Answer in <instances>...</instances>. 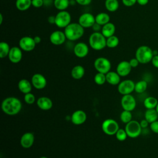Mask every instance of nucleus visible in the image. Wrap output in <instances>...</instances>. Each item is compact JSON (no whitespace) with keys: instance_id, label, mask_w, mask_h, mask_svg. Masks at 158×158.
Segmentation results:
<instances>
[{"instance_id":"09e8293b","label":"nucleus","mask_w":158,"mask_h":158,"mask_svg":"<svg viewBox=\"0 0 158 158\" xmlns=\"http://www.w3.org/2000/svg\"><path fill=\"white\" fill-rule=\"evenodd\" d=\"M33 39H34V41H35V42L36 44L40 43L41 42V37H40L39 36H35L33 38Z\"/></svg>"},{"instance_id":"b1692460","label":"nucleus","mask_w":158,"mask_h":158,"mask_svg":"<svg viewBox=\"0 0 158 158\" xmlns=\"http://www.w3.org/2000/svg\"><path fill=\"white\" fill-rule=\"evenodd\" d=\"M85 75V69L80 65H77L73 67L71 71L72 78L76 80L81 79Z\"/></svg>"},{"instance_id":"4be33fe9","label":"nucleus","mask_w":158,"mask_h":158,"mask_svg":"<svg viewBox=\"0 0 158 158\" xmlns=\"http://www.w3.org/2000/svg\"><path fill=\"white\" fill-rule=\"evenodd\" d=\"M106 81L112 85H118L120 82V76L117 72L109 71L106 74Z\"/></svg>"},{"instance_id":"49530a36","label":"nucleus","mask_w":158,"mask_h":158,"mask_svg":"<svg viewBox=\"0 0 158 158\" xmlns=\"http://www.w3.org/2000/svg\"><path fill=\"white\" fill-rule=\"evenodd\" d=\"M48 22L51 24H55V16L50 15L48 17Z\"/></svg>"},{"instance_id":"dca6fc26","label":"nucleus","mask_w":158,"mask_h":158,"mask_svg":"<svg viewBox=\"0 0 158 158\" xmlns=\"http://www.w3.org/2000/svg\"><path fill=\"white\" fill-rule=\"evenodd\" d=\"M8 57L11 62L14 64L19 63L22 58V52L20 48L17 46L12 47L10 49Z\"/></svg>"},{"instance_id":"aec40b11","label":"nucleus","mask_w":158,"mask_h":158,"mask_svg":"<svg viewBox=\"0 0 158 158\" xmlns=\"http://www.w3.org/2000/svg\"><path fill=\"white\" fill-rule=\"evenodd\" d=\"M38 107L41 110H48L52 108V101L49 98L46 96H41L36 101Z\"/></svg>"},{"instance_id":"bb28decb","label":"nucleus","mask_w":158,"mask_h":158,"mask_svg":"<svg viewBox=\"0 0 158 158\" xmlns=\"http://www.w3.org/2000/svg\"><path fill=\"white\" fill-rule=\"evenodd\" d=\"M31 5V0H16L15 6L20 11L28 10Z\"/></svg>"},{"instance_id":"423d86ee","label":"nucleus","mask_w":158,"mask_h":158,"mask_svg":"<svg viewBox=\"0 0 158 158\" xmlns=\"http://www.w3.org/2000/svg\"><path fill=\"white\" fill-rule=\"evenodd\" d=\"M125 130L128 137L135 138L140 135L142 128L139 122L136 120H132L126 124Z\"/></svg>"},{"instance_id":"7c9ffc66","label":"nucleus","mask_w":158,"mask_h":158,"mask_svg":"<svg viewBox=\"0 0 158 158\" xmlns=\"http://www.w3.org/2000/svg\"><path fill=\"white\" fill-rule=\"evenodd\" d=\"M10 49V48L7 43L5 41L1 42L0 43V57L4 58L8 56Z\"/></svg>"},{"instance_id":"4468645a","label":"nucleus","mask_w":158,"mask_h":158,"mask_svg":"<svg viewBox=\"0 0 158 158\" xmlns=\"http://www.w3.org/2000/svg\"><path fill=\"white\" fill-rule=\"evenodd\" d=\"M31 84L36 89H41L46 87L47 81L42 74L35 73L31 77Z\"/></svg>"},{"instance_id":"f8f14e48","label":"nucleus","mask_w":158,"mask_h":158,"mask_svg":"<svg viewBox=\"0 0 158 158\" xmlns=\"http://www.w3.org/2000/svg\"><path fill=\"white\" fill-rule=\"evenodd\" d=\"M95 22V17H94L93 14L89 12L82 14L78 19V23L84 28L92 27Z\"/></svg>"},{"instance_id":"7ed1b4c3","label":"nucleus","mask_w":158,"mask_h":158,"mask_svg":"<svg viewBox=\"0 0 158 158\" xmlns=\"http://www.w3.org/2000/svg\"><path fill=\"white\" fill-rule=\"evenodd\" d=\"M88 41L90 47L96 51L102 50L106 46V38L99 31L92 33Z\"/></svg>"},{"instance_id":"f704fd0d","label":"nucleus","mask_w":158,"mask_h":158,"mask_svg":"<svg viewBox=\"0 0 158 158\" xmlns=\"http://www.w3.org/2000/svg\"><path fill=\"white\" fill-rule=\"evenodd\" d=\"M94 80L97 85H102L104 84L105 82L106 81V74L101 72H98L94 77Z\"/></svg>"},{"instance_id":"393cba45","label":"nucleus","mask_w":158,"mask_h":158,"mask_svg":"<svg viewBox=\"0 0 158 158\" xmlns=\"http://www.w3.org/2000/svg\"><path fill=\"white\" fill-rule=\"evenodd\" d=\"M144 118L149 123L157 120L158 118V113L156 109H147L144 113Z\"/></svg>"},{"instance_id":"c9c22d12","label":"nucleus","mask_w":158,"mask_h":158,"mask_svg":"<svg viewBox=\"0 0 158 158\" xmlns=\"http://www.w3.org/2000/svg\"><path fill=\"white\" fill-rule=\"evenodd\" d=\"M115 136L118 141H123L127 139L128 135L125 130L122 128H119L115 133Z\"/></svg>"},{"instance_id":"79ce46f5","label":"nucleus","mask_w":158,"mask_h":158,"mask_svg":"<svg viewBox=\"0 0 158 158\" xmlns=\"http://www.w3.org/2000/svg\"><path fill=\"white\" fill-rule=\"evenodd\" d=\"M75 1L77 4L81 6H87L91 2L92 0H75Z\"/></svg>"},{"instance_id":"6ab92c4d","label":"nucleus","mask_w":158,"mask_h":158,"mask_svg":"<svg viewBox=\"0 0 158 158\" xmlns=\"http://www.w3.org/2000/svg\"><path fill=\"white\" fill-rule=\"evenodd\" d=\"M35 141L34 135L31 132L25 133L20 138V144L24 148H31Z\"/></svg>"},{"instance_id":"6e6552de","label":"nucleus","mask_w":158,"mask_h":158,"mask_svg":"<svg viewBox=\"0 0 158 158\" xmlns=\"http://www.w3.org/2000/svg\"><path fill=\"white\" fill-rule=\"evenodd\" d=\"M102 130L104 133L108 135H115L116 132L119 129L118 123L114 119H106L102 123Z\"/></svg>"},{"instance_id":"a19ab883","label":"nucleus","mask_w":158,"mask_h":158,"mask_svg":"<svg viewBox=\"0 0 158 158\" xmlns=\"http://www.w3.org/2000/svg\"><path fill=\"white\" fill-rule=\"evenodd\" d=\"M129 63H130V65H131V67L132 68H135V67H136L139 65V64L138 60L136 57H135V58H132V59H131L129 60Z\"/></svg>"},{"instance_id":"37998d69","label":"nucleus","mask_w":158,"mask_h":158,"mask_svg":"<svg viewBox=\"0 0 158 158\" xmlns=\"http://www.w3.org/2000/svg\"><path fill=\"white\" fill-rule=\"evenodd\" d=\"M152 64L153 65V66L156 68L158 69V54L157 55H154L152 59L151 60Z\"/></svg>"},{"instance_id":"0eeeda50","label":"nucleus","mask_w":158,"mask_h":158,"mask_svg":"<svg viewBox=\"0 0 158 158\" xmlns=\"http://www.w3.org/2000/svg\"><path fill=\"white\" fill-rule=\"evenodd\" d=\"M94 67L98 72L106 74L110 70L111 63L107 58L99 57L95 59L94 62Z\"/></svg>"},{"instance_id":"a878e982","label":"nucleus","mask_w":158,"mask_h":158,"mask_svg":"<svg viewBox=\"0 0 158 158\" xmlns=\"http://www.w3.org/2000/svg\"><path fill=\"white\" fill-rule=\"evenodd\" d=\"M96 23L102 26L110 21V16L106 12H100L95 16Z\"/></svg>"},{"instance_id":"8fccbe9b","label":"nucleus","mask_w":158,"mask_h":158,"mask_svg":"<svg viewBox=\"0 0 158 158\" xmlns=\"http://www.w3.org/2000/svg\"><path fill=\"white\" fill-rule=\"evenodd\" d=\"M2 20H3V17H2V14H0V24L1 25L2 23Z\"/></svg>"},{"instance_id":"9b49d317","label":"nucleus","mask_w":158,"mask_h":158,"mask_svg":"<svg viewBox=\"0 0 158 158\" xmlns=\"http://www.w3.org/2000/svg\"><path fill=\"white\" fill-rule=\"evenodd\" d=\"M36 44L33 38L28 36L21 38L19 42V45L20 49L27 52L33 51L35 49Z\"/></svg>"},{"instance_id":"de8ad7c7","label":"nucleus","mask_w":158,"mask_h":158,"mask_svg":"<svg viewBox=\"0 0 158 158\" xmlns=\"http://www.w3.org/2000/svg\"><path fill=\"white\" fill-rule=\"evenodd\" d=\"M149 0H137V3L141 6L146 5L148 3Z\"/></svg>"},{"instance_id":"473e14b6","label":"nucleus","mask_w":158,"mask_h":158,"mask_svg":"<svg viewBox=\"0 0 158 158\" xmlns=\"http://www.w3.org/2000/svg\"><path fill=\"white\" fill-rule=\"evenodd\" d=\"M148 87V83L145 80H140L135 83V91L137 93H142L144 92Z\"/></svg>"},{"instance_id":"a18cd8bd","label":"nucleus","mask_w":158,"mask_h":158,"mask_svg":"<svg viewBox=\"0 0 158 158\" xmlns=\"http://www.w3.org/2000/svg\"><path fill=\"white\" fill-rule=\"evenodd\" d=\"M139 123H140V125H141V127L142 128H146V127L148 126L149 123L145 118L143 119V120H142Z\"/></svg>"},{"instance_id":"58836bf2","label":"nucleus","mask_w":158,"mask_h":158,"mask_svg":"<svg viewBox=\"0 0 158 158\" xmlns=\"http://www.w3.org/2000/svg\"><path fill=\"white\" fill-rule=\"evenodd\" d=\"M43 4V0H31V5L36 8L41 7Z\"/></svg>"},{"instance_id":"2eb2a0df","label":"nucleus","mask_w":158,"mask_h":158,"mask_svg":"<svg viewBox=\"0 0 158 158\" xmlns=\"http://www.w3.org/2000/svg\"><path fill=\"white\" fill-rule=\"evenodd\" d=\"M89 52L88 45L83 42L77 43L73 48V52L75 55L79 58H83L86 57Z\"/></svg>"},{"instance_id":"20e7f679","label":"nucleus","mask_w":158,"mask_h":158,"mask_svg":"<svg viewBox=\"0 0 158 158\" xmlns=\"http://www.w3.org/2000/svg\"><path fill=\"white\" fill-rule=\"evenodd\" d=\"M154 56L153 51L148 46L143 45L138 47L135 52V57L141 64H148L151 62Z\"/></svg>"},{"instance_id":"2f4dec72","label":"nucleus","mask_w":158,"mask_h":158,"mask_svg":"<svg viewBox=\"0 0 158 158\" xmlns=\"http://www.w3.org/2000/svg\"><path fill=\"white\" fill-rule=\"evenodd\" d=\"M119 44V39L117 36L112 35L106 39V46L109 48H114Z\"/></svg>"},{"instance_id":"39448f33","label":"nucleus","mask_w":158,"mask_h":158,"mask_svg":"<svg viewBox=\"0 0 158 158\" xmlns=\"http://www.w3.org/2000/svg\"><path fill=\"white\" fill-rule=\"evenodd\" d=\"M71 15L70 13L66 10H59L55 15V25L60 28H65L70 23Z\"/></svg>"},{"instance_id":"603ef678","label":"nucleus","mask_w":158,"mask_h":158,"mask_svg":"<svg viewBox=\"0 0 158 158\" xmlns=\"http://www.w3.org/2000/svg\"><path fill=\"white\" fill-rule=\"evenodd\" d=\"M40 158H48L47 157H45V156H42V157H40Z\"/></svg>"},{"instance_id":"5701e85b","label":"nucleus","mask_w":158,"mask_h":158,"mask_svg":"<svg viewBox=\"0 0 158 158\" xmlns=\"http://www.w3.org/2000/svg\"><path fill=\"white\" fill-rule=\"evenodd\" d=\"M19 89L24 94L30 93L31 90V84L27 79H22L18 83Z\"/></svg>"},{"instance_id":"f257e3e1","label":"nucleus","mask_w":158,"mask_h":158,"mask_svg":"<svg viewBox=\"0 0 158 158\" xmlns=\"http://www.w3.org/2000/svg\"><path fill=\"white\" fill-rule=\"evenodd\" d=\"M22 104L21 101L17 98L10 96L4 99L1 104L2 111L9 115H16L22 109Z\"/></svg>"},{"instance_id":"f3484780","label":"nucleus","mask_w":158,"mask_h":158,"mask_svg":"<svg viewBox=\"0 0 158 158\" xmlns=\"http://www.w3.org/2000/svg\"><path fill=\"white\" fill-rule=\"evenodd\" d=\"M132 67H131L129 61L123 60L120 62L116 68V72L120 77H126L131 72Z\"/></svg>"},{"instance_id":"c03bdc74","label":"nucleus","mask_w":158,"mask_h":158,"mask_svg":"<svg viewBox=\"0 0 158 158\" xmlns=\"http://www.w3.org/2000/svg\"><path fill=\"white\" fill-rule=\"evenodd\" d=\"M92 28H93V30L96 31V32H98V31H99V30H101V28H102V26L100 25L99 24L95 22V23L92 26Z\"/></svg>"},{"instance_id":"ddd939ff","label":"nucleus","mask_w":158,"mask_h":158,"mask_svg":"<svg viewBox=\"0 0 158 158\" xmlns=\"http://www.w3.org/2000/svg\"><path fill=\"white\" fill-rule=\"evenodd\" d=\"M66 39L67 38L64 32L60 30L53 31L49 36L50 42L52 44L56 46L62 44L65 41Z\"/></svg>"},{"instance_id":"412c9836","label":"nucleus","mask_w":158,"mask_h":158,"mask_svg":"<svg viewBox=\"0 0 158 158\" xmlns=\"http://www.w3.org/2000/svg\"><path fill=\"white\" fill-rule=\"evenodd\" d=\"M115 31V25L111 22H108L107 23L102 26L101 30V33L106 37L109 38L112 35H114Z\"/></svg>"},{"instance_id":"c756f323","label":"nucleus","mask_w":158,"mask_h":158,"mask_svg":"<svg viewBox=\"0 0 158 158\" xmlns=\"http://www.w3.org/2000/svg\"><path fill=\"white\" fill-rule=\"evenodd\" d=\"M69 0H54V7L59 10H64L69 6Z\"/></svg>"},{"instance_id":"cd10ccee","label":"nucleus","mask_w":158,"mask_h":158,"mask_svg":"<svg viewBox=\"0 0 158 158\" xmlns=\"http://www.w3.org/2000/svg\"><path fill=\"white\" fill-rule=\"evenodd\" d=\"M157 104H158L157 99L153 96H148L146 98L143 102L144 106L147 109H156Z\"/></svg>"},{"instance_id":"ea45409f","label":"nucleus","mask_w":158,"mask_h":158,"mask_svg":"<svg viewBox=\"0 0 158 158\" xmlns=\"http://www.w3.org/2000/svg\"><path fill=\"white\" fill-rule=\"evenodd\" d=\"M123 5L127 7H131L137 2V0H122Z\"/></svg>"},{"instance_id":"a211bd4d","label":"nucleus","mask_w":158,"mask_h":158,"mask_svg":"<svg viewBox=\"0 0 158 158\" xmlns=\"http://www.w3.org/2000/svg\"><path fill=\"white\" fill-rule=\"evenodd\" d=\"M86 118V114L83 110H77L71 115V121L74 125H79L85 123Z\"/></svg>"},{"instance_id":"1a4fd4ad","label":"nucleus","mask_w":158,"mask_h":158,"mask_svg":"<svg viewBox=\"0 0 158 158\" xmlns=\"http://www.w3.org/2000/svg\"><path fill=\"white\" fill-rule=\"evenodd\" d=\"M135 83L131 80H125L118 85V91L122 95L130 94L135 91Z\"/></svg>"},{"instance_id":"c85d7f7f","label":"nucleus","mask_w":158,"mask_h":158,"mask_svg":"<svg viewBox=\"0 0 158 158\" xmlns=\"http://www.w3.org/2000/svg\"><path fill=\"white\" fill-rule=\"evenodd\" d=\"M105 7L108 11L115 12L118 9L119 3L118 0H106Z\"/></svg>"},{"instance_id":"4c0bfd02","label":"nucleus","mask_w":158,"mask_h":158,"mask_svg":"<svg viewBox=\"0 0 158 158\" xmlns=\"http://www.w3.org/2000/svg\"><path fill=\"white\" fill-rule=\"evenodd\" d=\"M150 128L152 132L158 134V120L150 123Z\"/></svg>"},{"instance_id":"9d476101","label":"nucleus","mask_w":158,"mask_h":158,"mask_svg":"<svg viewBox=\"0 0 158 158\" xmlns=\"http://www.w3.org/2000/svg\"><path fill=\"white\" fill-rule=\"evenodd\" d=\"M121 106L123 110L132 111L136 106L135 98L131 94L123 95L121 99Z\"/></svg>"},{"instance_id":"f03ea898","label":"nucleus","mask_w":158,"mask_h":158,"mask_svg":"<svg viewBox=\"0 0 158 158\" xmlns=\"http://www.w3.org/2000/svg\"><path fill=\"white\" fill-rule=\"evenodd\" d=\"M66 38L70 41H76L84 34V28L78 23H70L64 28Z\"/></svg>"},{"instance_id":"e433bc0d","label":"nucleus","mask_w":158,"mask_h":158,"mask_svg":"<svg viewBox=\"0 0 158 158\" xmlns=\"http://www.w3.org/2000/svg\"><path fill=\"white\" fill-rule=\"evenodd\" d=\"M24 100L26 103L28 104H32L35 101V96L33 94L31 93H28L25 94Z\"/></svg>"},{"instance_id":"72a5a7b5","label":"nucleus","mask_w":158,"mask_h":158,"mask_svg":"<svg viewBox=\"0 0 158 158\" xmlns=\"http://www.w3.org/2000/svg\"><path fill=\"white\" fill-rule=\"evenodd\" d=\"M120 118L123 123L126 124L128 123L132 120V114L131 111L123 110V111H122L120 114Z\"/></svg>"},{"instance_id":"3c124183","label":"nucleus","mask_w":158,"mask_h":158,"mask_svg":"<svg viewBox=\"0 0 158 158\" xmlns=\"http://www.w3.org/2000/svg\"><path fill=\"white\" fill-rule=\"evenodd\" d=\"M156 110H157V113H158V104H157V106H156Z\"/></svg>"}]
</instances>
